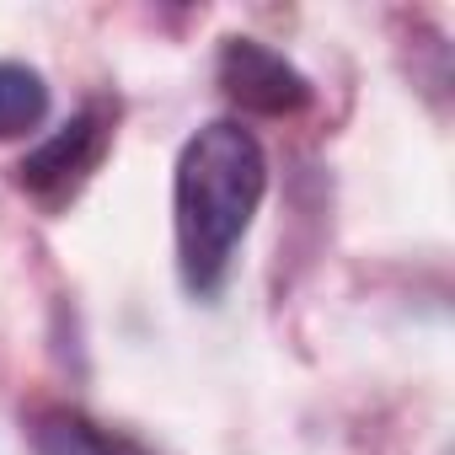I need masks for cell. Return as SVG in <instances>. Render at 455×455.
Wrapping results in <instances>:
<instances>
[{
    "mask_svg": "<svg viewBox=\"0 0 455 455\" xmlns=\"http://www.w3.org/2000/svg\"><path fill=\"white\" fill-rule=\"evenodd\" d=\"M268 193V156L263 140L236 124L214 118L188 134L172 172V236H177V274L193 300H214L236 263L252 220Z\"/></svg>",
    "mask_w": 455,
    "mask_h": 455,
    "instance_id": "cell-1",
    "label": "cell"
},
{
    "mask_svg": "<svg viewBox=\"0 0 455 455\" xmlns=\"http://www.w3.org/2000/svg\"><path fill=\"white\" fill-rule=\"evenodd\" d=\"M113 140V113L102 102L81 108L76 118H65L49 140H38L22 161H17V188L44 198V204H65L81 193V182L97 172V161L108 156Z\"/></svg>",
    "mask_w": 455,
    "mask_h": 455,
    "instance_id": "cell-2",
    "label": "cell"
},
{
    "mask_svg": "<svg viewBox=\"0 0 455 455\" xmlns=\"http://www.w3.org/2000/svg\"><path fill=\"white\" fill-rule=\"evenodd\" d=\"M220 86L236 108L263 113V118H284L300 113L311 102V81L268 44L258 38H225L220 49Z\"/></svg>",
    "mask_w": 455,
    "mask_h": 455,
    "instance_id": "cell-3",
    "label": "cell"
},
{
    "mask_svg": "<svg viewBox=\"0 0 455 455\" xmlns=\"http://www.w3.org/2000/svg\"><path fill=\"white\" fill-rule=\"evenodd\" d=\"M28 444L33 455H156L140 439L86 418L81 407H38L28 418Z\"/></svg>",
    "mask_w": 455,
    "mask_h": 455,
    "instance_id": "cell-4",
    "label": "cell"
},
{
    "mask_svg": "<svg viewBox=\"0 0 455 455\" xmlns=\"http://www.w3.org/2000/svg\"><path fill=\"white\" fill-rule=\"evenodd\" d=\"M44 118H49V81L22 60H0V140H22Z\"/></svg>",
    "mask_w": 455,
    "mask_h": 455,
    "instance_id": "cell-5",
    "label": "cell"
}]
</instances>
